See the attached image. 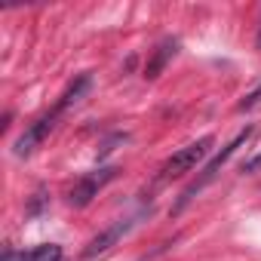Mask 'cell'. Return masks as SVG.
<instances>
[{"label": "cell", "instance_id": "1", "mask_svg": "<svg viewBox=\"0 0 261 261\" xmlns=\"http://www.w3.org/2000/svg\"><path fill=\"white\" fill-rule=\"evenodd\" d=\"M249 139H252V126L240 129V133H237V136H233V139H230V142H227V145H224V148H221V151H218L209 163H206V166H203L200 178H197L191 188H185V194L178 197V203H175V209H172V212H181V209H185V206H188V203H191V200H194V197H197V194H200V191H203L212 178H215V175H218V169H221V166H224V163H227V160H230V157H233V154L246 145V142H249Z\"/></svg>", "mask_w": 261, "mask_h": 261}, {"label": "cell", "instance_id": "2", "mask_svg": "<svg viewBox=\"0 0 261 261\" xmlns=\"http://www.w3.org/2000/svg\"><path fill=\"white\" fill-rule=\"evenodd\" d=\"M212 145H215V139H212V136H203V139L191 142L188 148L175 151V154L160 166V181H169V178H178V175L191 172L200 160H206V154L212 151Z\"/></svg>", "mask_w": 261, "mask_h": 261}, {"label": "cell", "instance_id": "3", "mask_svg": "<svg viewBox=\"0 0 261 261\" xmlns=\"http://www.w3.org/2000/svg\"><path fill=\"white\" fill-rule=\"evenodd\" d=\"M145 215H151V206H148V209H142V212H136V215H126V218L114 221L108 230H101L98 237H92V240H89V246L83 249V258H95V255H105V252H108L114 243H120V240H123L129 230H133V227H136V224H139Z\"/></svg>", "mask_w": 261, "mask_h": 261}, {"label": "cell", "instance_id": "4", "mask_svg": "<svg viewBox=\"0 0 261 261\" xmlns=\"http://www.w3.org/2000/svg\"><path fill=\"white\" fill-rule=\"evenodd\" d=\"M117 166H98V169H92V172H86L77 185H74V191H71V197H68V203L74 206V209H83V206H89L92 203V197H98V191L108 185V181H114L117 178Z\"/></svg>", "mask_w": 261, "mask_h": 261}, {"label": "cell", "instance_id": "5", "mask_svg": "<svg viewBox=\"0 0 261 261\" xmlns=\"http://www.w3.org/2000/svg\"><path fill=\"white\" fill-rule=\"evenodd\" d=\"M56 123H59V114L56 111H46L43 117H37L25 133H22V139L16 142V157H31L43 142H46V136L56 129Z\"/></svg>", "mask_w": 261, "mask_h": 261}, {"label": "cell", "instance_id": "6", "mask_svg": "<svg viewBox=\"0 0 261 261\" xmlns=\"http://www.w3.org/2000/svg\"><path fill=\"white\" fill-rule=\"evenodd\" d=\"M178 53V40L175 37H166V40H160L157 46H154V56H151V62L145 65V77L148 80H154V77H160L163 74V68L169 65V59Z\"/></svg>", "mask_w": 261, "mask_h": 261}, {"label": "cell", "instance_id": "7", "mask_svg": "<svg viewBox=\"0 0 261 261\" xmlns=\"http://www.w3.org/2000/svg\"><path fill=\"white\" fill-rule=\"evenodd\" d=\"M4 261H62V246L56 243H40L28 252H13L7 249L4 252Z\"/></svg>", "mask_w": 261, "mask_h": 261}, {"label": "cell", "instance_id": "8", "mask_svg": "<svg viewBox=\"0 0 261 261\" xmlns=\"http://www.w3.org/2000/svg\"><path fill=\"white\" fill-rule=\"evenodd\" d=\"M89 86H92V77H89V74H80V77H74V80L68 83V89L62 92V98L56 101V108H53V111L62 117L68 108H74V105H77V101H80V98L89 92Z\"/></svg>", "mask_w": 261, "mask_h": 261}, {"label": "cell", "instance_id": "9", "mask_svg": "<svg viewBox=\"0 0 261 261\" xmlns=\"http://www.w3.org/2000/svg\"><path fill=\"white\" fill-rule=\"evenodd\" d=\"M255 105H261V83H258V86H255L252 92H246V98H243V101H240L237 108H240V111H252Z\"/></svg>", "mask_w": 261, "mask_h": 261}, {"label": "cell", "instance_id": "10", "mask_svg": "<svg viewBox=\"0 0 261 261\" xmlns=\"http://www.w3.org/2000/svg\"><path fill=\"white\" fill-rule=\"evenodd\" d=\"M240 169H243V172H258V169H261V151H258V154H252L249 160H243V166H240Z\"/></svg>", "mask_w": 261, "mask_h": 261}]
</instances>
